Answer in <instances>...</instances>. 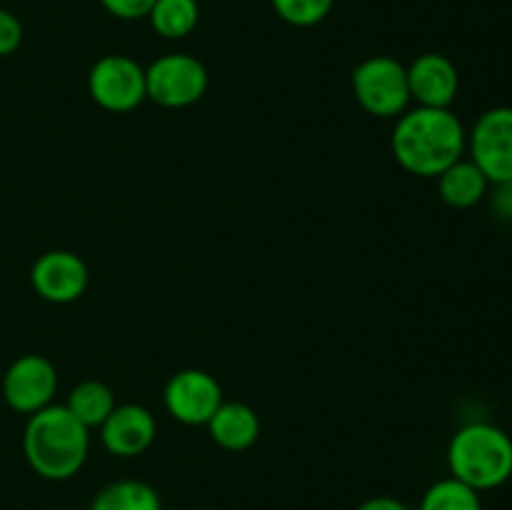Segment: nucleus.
<instances>
[{
	"instance_id": "f257e3e1",
	"label": "nucleus",
	"mask_w": 512,
	"mask_h": 510,
	"mask_svg": "<svg viewBox=\"0 0 512 510\" xmlns=\"http://www.w3.org/2000/svg\"><path fill=\"white\" fill-rule=\"evenodd\" d=\"M393 155L400 168L420 178H438L458 163L468 148V133L450 108H418L398 115L393 130Z\"/></svg>"
},
{
	"instance_id": "f03ea898",
	"label": "nucleus",
	"mask_w": 512,
	"mask_h": 510,
	"mask_svg": "<svg viewBox=\"0 0 512 510\" xmlns=\"http://www.w3.org/2000/svg\"><path fill=\"white\" fill-rule=\"evenodd\" d=\"M90 430L65 405H48L28 415L23 453L30 468L45 480H68L88 460Z\"/></svg>"
},
{
	"instance_id": "7ed1b4c3",
	"label": "nucleus",
	"mask_w": 512,
	"mask_h": 510,
	"mask_svg": "<svg viewBox=\"0 0 512 510\" xmlns=\"http://www.w3.org/2000/svg\"><path fill=\"white\" fill-rule=\"evenodd\" d=\"M453 478L478 493L495 490L512 478V438L493 423H468L448 445Z\"/></svg>"
},
{
	"instance_id": "20e7f679",
	"label": "nucleus",
	"mask_w": 512,
	"mask_h": 510,
	"mask_svg": "<svg viewBox=\"0 0 512 510\" xmlns=\"http://www.w3.org/2000/svg\"><path fill=\"white\" fill-rule=\"evenodd\" d=\"M353 93L375 118H395L410 105L408 68L390 55H370L353 70Z\"/></svg>"
},
{
	"instance_id": "39448f33",
	"label": "nucleus",
	"mask_w": 512,
	"mask_h": 510,
	"mask_svg": "<svg viewBox=\"0 0 512 510\" xmlns=\"http://www.w3.org/2000/svg\"><path fill=\"white\" fill-rule=\"evenodd\" d=\"M145 88L160 108H190L208 90V70L188 53L160 55L145 68Z\"/></svg>"
},
{
	"instance_id": "423d86ee",
	"label": "nucleus",
	"mask_w": 512,
	"mask_h": 510,
	"mask_svg": "<svg viewBox=\"0 0 512 510\" xmlns=\"http://www.w3.org/2000/svg\"><path fill=\"white\" fill-rule=\"evenodd\" d=\"M88 93L110 113H130L148 98L145 68L128 55H103L88 73Z\"/></svg>"
},
{
	"instance_id": "0eeeda50",
	"label": "nucleus",
	"mask_w": 512,
	"mask_h": 510,
	"mask_svg": "<svg viewBox=\"0 0 512 510\" xmlns=\"http://www.w3.org/2000/svg\"><path fill=\"white\" fill-rule=\"evenodd\" d=\"M470 160L483 170L490 185L512 180V108L498 105L475 120L468 133Z\"/></svg>"
},
{
	"instance_id": "6e6552de",
	"label": "nucleus",
	"mask_w": 512,
	"mask_h": 510,
	"mask_svg": "<svg viewBox=\"0 0 512 510\" xmlns=\"http://www.w3.org/2000/svg\"><path fill=\"white\" fill-rule=\"evenodd\" d=\"M58 393V370L45 355H20L3 375V398L15 413L33 415L53 405Z\"/></svg>"
},
{
	"instance_id": "1a4fd4ad",
	"label": "nucleus",
	"mask_w": 512,
	"mask_h": 510,
	"mask_svg": "<svg viewBox=\"0 0 512 510\" xmlns=\"http://www.w3.org/2000/svg\"><path fill=\"white\" fill-rule=\"evenodd\" d=\"M163 403L168 415H173L178 423L208 425V420L223 403V390H220L215 375L205 373V370H178L165 383Z\"/></svg>"
},
{
	"instance_id": "9d476101",
	"label": "nucleus",
	"mask_w": 512,
	"mask_h": 510,
	"mask_svg": "<svg viewBox=\"0 0 512 510\" xmlns=\"http://www.w3.org/2000/svg\"><path fill=\"white\" fill-rule=\"evenodd\" d=\"M88 265L70 250H48L30 268V283L35 293L55 305L78 300L88 288Z\"/></svg>"
},
{
	"instance_id": "9b49d317",
	"label": "nucleus",
	"mask_w": 512,
	"mask_h": 510,
	"mask_svg": "<svg viewBox=\"0 0 512 510\" xmlns=\"http://www.w3.org/2000/svg\"><path fill=\"white\" fill-rule=\"evenodd\" d=\"M158 423L145 405L123 403L115 405L113 413L100 425L103 448L115 458H135L153 445Z\"/></svg>"
},
{
	"instance_id": "f8f14e48",
	"label": "nucleus",
	"mask_w": 512,
	"mask_h": 510,
	"mask_svg": "<svg viewBox=\"0 0 512 510\" xmlns=\"http://www.w3.org/2000/svg\"><path fill=\"white\" fill-rule=\"evenodd\" d=\"M410 98L423 108H450L458 98L460 75L450 58L440 53H423L408 65Z\"/></svg>"
},
{
	"instance_id": "ddd939ff",
	"label": "nucleus",
	"mask_w": 512,
	"mask_h": 510,
	"mask_svg": "<svg viewBox=\"0 0 512 510\" xmlns=\"http://www.w3.org/2000/svg\"><path fill=\"white\" fill-rule=\"evenodd\" d=\"M210 438L220 445L223 450H240L253 448L255 440L260 438V418L250 405L238 403H220V408L215 410L213 418L208 420Z\"/></svg>"
},
{
	"instance_id": "4468645a",
	"label": "nucleus",
	"mask_w": 512,
	"mask_h": 510,
	"mask_svg": "<svg viewBox=\"0 0 512 510\" xmlns=\"http://www.w3.org/2000/svg\"><path fill=\"white\" fill-rule=\"evenodd\" d=\"M490 180L485 178L483 170L473 160L460 158L450 168L438 175V190L445 205L458 210H468L478 205L488 195Z\"/></svg>"
},
{
	"instance_id": "2eb2a0df",
	"label": "nucleus",
	"mask_w": 512,
	"mask_h": 510,
	"mask_svg": "<svg viewBox=\"0 0 512 510\" xmlns=\"http://www.w3.org/2000/svg\"><path fill=\"white\" fill-rule=\"evenodd\" d=\"M65 408L85 425V428H100L115 410V395L100 380H83L70 390Z\"/></svg>"
},
{
	"instance_id": "dca6fc26",
	"label": "nucleus",
	"mask_w": 512,
	"mask_h": 510,
	"mask_svg": "<svg viewBox=\"0 0 512 510\" xmlns=\"http://www.w3.org/2000/svg\"><path fill=\"white\" fill-rule=\"evenodd\" d=\"M90 510H163L160 495L143 480H115L90 503Z\"/></svg>"
},
{
	"instance_id": "f3484780",
	"label": "nucleus",
	"mask_w": 512,
	"mask_h": 510,
	"mask_svg": "<svg viewBox=\"0 0 512 510\" xmlns=\"http://www.w3.org/2000/svg\"><path fill=\"white\" fill-rule=\"evenodd\" d=\"M200 18L198 0H155L148 20L165 40H183L195 30Z\"/></svg>"
},
{
	"instance_id": "a211bd4d",
	"label": "nucleus",
	"mask_w": 512,
	"mask_h": 510,
	"mask_svg": "<svg viewBox=\"0 0 512 510\" xmlns=\"http://www.w3.org/2000/svg\"><path fill=\"white\" fill-rule=\"evenodd\" d=\"M418 510H483V500L478 490L450 475L425 490Z\"/></svg>"
},
{
	"instance_id": "6ab92c4d",
	"label": "nucleus",
	"mask_w": 512,
	"mask_h": 510,
	"mask_svg": "<svg viewBox=\"0 0 512 510\" xmlns=\"http://www.w3.org/2000/svg\"><path fill=\"white\" fill-rule=\"evenodd\" d=\"M270 3L285 23L295 28H310L328 18L335 0H270Z\"/></svg>"
},
{
	"instance_id": "aec40b11",
	"label": "nucleus",
	"mask_w": 512,
	"mask_h": 510,
	"mask_svg": "<svg viewBox=\"0 0 512 510\" xmlns=\"http://www.w3.org/2000/svg\"><path fill=\"white\" fill-rule=\"evenodd\" d=\"M23 43V25L15 18V13L0 8V58L13 55Z\"/></svg>"
},
{
	"instance_id": "412c9836",
	"label": "nucleus",
	"mask_w": 512,
	"mask_h": 510,
	"mask_svg": "<svg viewBox=\"0 0 512 510\" xmlns=\"http://www.w3.org/2000/svg\"><path fill=\"white\" fill-rule=\"evenodd\" d=\"M100 5L118 20H140L148 18L155 0H100Z\"/></svg>"
},
{
	"instance_id": "4be33fe9",
	"label": "nucleus",
	"mask_w": 512,
	"mask_h": 510,
	"mask_svg": "<svg viewBox=\"0 0 512 510\" xmlns=\"http://www.w3.org/2000/svg\"><path fill=\"white\" fill-rule=\"evenodd\" d=\"M493 210H495V215H498L500 220H505V223H512V180H508V183L495 185Z\"/></svg>"
},
{
	"instance_id": "5701e85b",
	"label": "nucleus",
	"mask_w": 512,
	"mask_h": 510,
	"mask_svg": "<svg viewBox=\"0 0 512 510\" xmlns=\"http://www.w3.org/2000/svg\"><path fill=\"white\" fill-rule=\"evenodd\" d=\"M358 510H413L410 505H405L403 500L390 498V495H375V498L363 500L358 505Z\"/></svg>"
}]
</instances>
